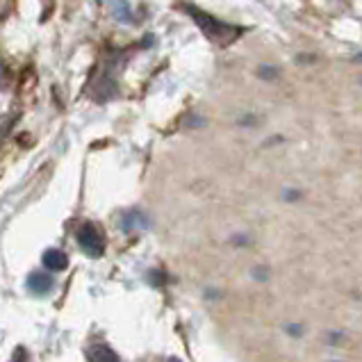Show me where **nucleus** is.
Instances as JSON below:
<instances>
[{
  "mask_svg": "<svg viewBox=\"0 0 362 362\" xmlns=\"http://www.w3.org/2000/svg\"><path fill=\"white\" fill-rule=\"evenodd\" d=\"M14 123V117H7V119H0V141L5 139V134L9 130V126Z\"/></svg>",
  "mask_w": 362,
  "mask_h": 362,
  "instance_id": "obj_10",
  "label": "nucleus"
},
{
  "mask_svg": "<svg viewBox=\"0 0 362 362\" xmlns=\"http://www.w3.org/2000/svg\"><path fill=\"white\" fill-rule=\"evenodd\" d=\"M192 126H205V119H199V117H192V119L187 121V128H192Z\"/></svg>",
  "mask_w": 362,
  "mask_h": 362,
  "instance_id": "obj_16",
  "label": "nucleus"
},
{
  "mask_svg": "<svg viewBox=\"0 0 362 362\" xmlns=\"http://www.w3.org/2000/svg\"><path fill=\"white\" fill-rule=\"evenodd\" d=\"M205 298H210V301H212V298H221V292H219V289L210 287V289H205Z\"/></svg>",
  "mask_w": 362,
  "mask_h": 362,
  "instance_id": "obj_15",
  "label": "nucleus"
},
{
  "mask_svg": "<svg viewBox=\"0 0 362 362\" xmlns=\"http://www.w3.org/2000/svg\"><path fill=\"white\" fill-rule=\"evenodd\" d=\"M285 328H287V333H289V335H296V337H298V335H303V326H298V324H287Z\"/></svg>",
  "mask_w": 362,
  "mask_h": 362,
  "instance_id": "obj_12",
  "label": "nucleus"
},
{
  "mask_svg": "<svg viewBox=\"0 0 362 362\" xmlns=\"http://www.w3.org/2000/svg\"><path fill=\"white\" fill-rule=\"evenodd\" d=\"M112 14H115L121 23H130L132 21V12H130V3L128 0H112Z\"/></svg>",
  "mask_w": 362,
  "mask_h": 362,
  "instance_id": "obj_6",
  "label": "nucleus"
},
{
  "mask_svg": "<svg viewBox=\"0 0 362 362\" xmlns=\"http://www.w3.org/2000/svg\"><path fill=\"white\" fill-rule=\"evenodd\" d=\"M182 9L194 18V23L199 25V28L203 30V35L208 37L210 41H214V44L228 46V44H233V41L242 35V30L237 28V25L223 23V21L214 18L212 14L203 12V9H199V7H194V5H182Z\"/></svg>",
  "mask_w": 362,
  "mask_h": 362,
  "instance_id": "obj_1",
  "label": "nucleus"
},
{
  "mask_svg": "<svg viewBox=\"0 0 362 362\" xmlns=\"http://www.w3.org/2000/svg\"><path fill=\"white\" fill-rule=\"evenodd\" d=\"M76 240H78V246L85 251L89 257H100L105 253V240H103L100 230L96 228L94 223H82L78 233H76Z\"/></svg>",
  "mask_w": 362,
  "mask_h": 362,
  "instance_id": "obj_2",
  "label": "nucleus"
},
{
  "mask_svg": "<svg viewBox=\"0 0 362 362\" xmlns=\"http://www.w3.org/2000/svg\"><path fill=\"white\" fill-rule=\"evenodd\" d=\"M283 199H285L287 203H292V201H298V199H301V192H296V189H285Z\"/></svg>",
  "mask_w": 362,
  "mask_h": 362,
  "instance_id": "obj_11",
  "label": "nucleus"
},
{
  "mask_svg": "<svg viewBox=\"0 0 362 362\" xmlns=\"http://www.w3.org/2000/svg\"><path fill=\"white\" fill-rule=\"evenodd\" d=\"M233 244H237V246H248V244H251V240H248L246 235H235L233 237Z\"/></svg>",
  "mask_w": 362,
  "mask_h": 362,
  "instance_id": "obj_13",
  "label": "nucleus"
},
{
  "mask_svg": "<svg viewBox=\"0 0 362 362\" xmlns=\"http://www.w3.org/2000/svg\"><path fill=\"white\" fill-rule=\"evenodd\" d=\"M91 360H119V356L110 346H94V351L89 354Z\"/></svg>",
  "mask_w": 362,
  "mask_h": 362,
  "instance_id": "obj_7",
  "label": "nucleus"
},
{
  "mask_svg": "<svg viewBox=\"0 0 362 362\" xmlns=\"http://www.w3.org/2000/svg\"><path fill=\"white\" fill-rule=\"evenodd\" d=\"M257 78H260V80H276L278 78V69L269 66V64H262L260 69H257Z\"/></svg>",
  "mask_w": 362,
  "mask_h": 362,
  "instance_id": "obj_9",
  "label": "nucleus"
},
{
  "mask_svg": "<svg viewBox=\"0 0 362 362\" xmlns=\"http://www.w3.org/2000/svg\"><path fill=\"white\" fill-rule=\"evenodd\" d=\"M253 278H255V281H267L269 272H267V269H253Z\"/></svg>",
  "mask_w": 362,
  "mask_h": 362,
  "instance_id": "obj_14",
  "label": "nucleus"
},
{
  "mask_svg": "<svg viewBox=\"0 0 362 362\" xmlns=\"http://www.w3.org/2000/svg\"><path fill=\"white\" fill-rule=\"evenodd\" d=\"M5 80H7V69H5L3 62H0V87L5 85Z\"/></svg>",
  "mask_w": 362,
  "mask_h": 362,
  "instance_id": "obj_17",
  "label": "nucleus"
},
{
  "mask_svg": "<svg viewBox=\"0 0 362 362\" xmlns=\"http://www.w3.org/2000/svg\"><path fill=\"white\" fill-rule=\"evenodd\" d=\"M251 123H255V117H244V119H240V126H251Z\"/></svg>",
  "mask_w": 362,
  "mask_h": 362,
  "instance_id": "obj_18",
  "label": "nucleus"
},
{
  "mask_svg": "<svg viewBox=\"0 0 362 362\" xmlns=\"http://www.w3.org/2000/svg\"><path fill=\"white\" fill-rule=\"evenodd\" d=\"M121 226H123V230H126V233H132V230H146L151 226V221L139 208H132V210H128L126 214H123Z\"/></svg>",
  "mask_w": 362,
  "mask_h": 362,
  "instance_id": "obj_4",
  "label": "nucleus"
},
{
  "mask_svg": "<svg viewBox=\"0 0 362 362\" xmlns=\"http://www.w3.org/2000/svg\"><path fill=\"white\" fill-rule=\"evenodd\" d=\"M55 281H53V276L46 274V272H33L28 278V289L33 294H39V296H44L48 294L50 289H53Z\"/></svg>",
  "mask_w": 362,
  "mask_h": 362,
  "instance_id": "obj_3",
  "label": "nucleus"
},
{
  "mask_svg": "<svg viewBox=\"0 0 362 362\" xmlns=\"http://www.w3.org/2000/svg\"><path fill=\"white\" fill-rule=\"evenodd\" d=\"M44 264L48 272H64L69 267V257L64 251H59V248H48L44 253Z\"/></svg>",
  "mask_w": 362,
  "mask_h": 362,
  "instance_id": "obj_5",
  "label": "nucleus"
},
{
  "mask_svg": "<svg viewBox=\"0 0 362 362\" xmlns=\"http://www.w3.org/2000/svg\"><path fill=\"white\" fill-rule=\"evenodd\" d=\"M146 281L153 285V287H160L167 283V276H164V272H158V269H153V272L146 274Z\"/></svg>",
  "mask_w": 362,
  "mask_h": 362,
  "instance_id": "obj_8",
  "label": "nucleus"
}]
</instances>
